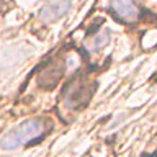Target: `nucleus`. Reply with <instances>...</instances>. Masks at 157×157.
<instances>
[{"instance_id":"7ed1b4c3","label":"nucleus","mask_w":157,"mask_h":157,"mask_svg":"<svg viewBox=\"0 0 157 157\" xmlns=\"http://www.w3.org/2000/svg\"><path fill=\"white\" fill-rule=\"evenodd\" d=\"M69 10H71V2L69 0H56V2L52 3H48L46 7L41 10V13H39V17H41L43 21H56L59 20L61 17H64Z\"/></svg>"},{"instance_id":"20e7f679","label":"nucleus","mask_w":157,"mask_h":157,"mask_svg":"<svg viewBox=\"0 0 157 157\" xmlns=\"http://www.w3.org/2000/svg\"><path fill=\"white\" fill-rule=\"evenodd\" d=\"M106 43H108V31H103L92 39V49H100V48L105 46Z\"/></svg>"},{"instance_id":"f03ea898","label":"nucleus","mask_w":157,"mask_h":157,"mask_svg":"<svg viewBox=\"0 0 157 157\" xmlns=\"http://www.w3.org/2000/svg\"><path fill=\"white\" fill-rule=\"evenodd\" d=\"M110 7L113 13L124 21H136L139 18V7L134 0H110Z\"/></svg>"},{"instance_id":"f257e3e1","label":"nucleus","mask_w":157,"mask_h":157,"mask_svg":"<svg viewBox=\"0 0 157 157\" xmlns=\"http://www.w3.org/2000/svg\"><path fill=\"white\" fill-rule=\"evenodd\" d=\"M44 132L46 128L41 120H26L13 131H10L7 136H3V139L0 141V147L3 151H15L21 146H28L41 139Z\"/></svg>"}]
</instances>
